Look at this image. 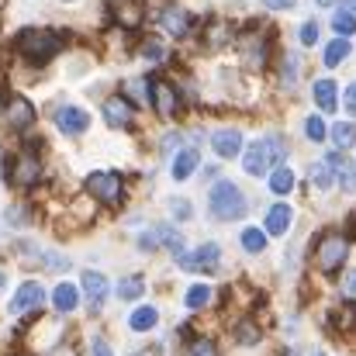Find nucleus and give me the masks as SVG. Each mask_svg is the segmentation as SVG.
<instances>
[{
    "mask_svg": "<svg viewBox=\"0 0 356 356\" xmlns=\"http://www.w3.org/2000/svg\"><path fill=\"white\" fill-rule=\"evenodd\" d=\"M208 204H211V215L218 222H236V218L245 215V197H242V191H238L236 184H229V180H222V184L211 187Z\"/></svg>",
    "mask_w": 356,
    "mask_h": 356,
    "instance_id": "3",
    "label": "nucleus"
},
{
    "mask_svg": "<svg viewBox=\"0 0 356 356\" xmlns=\"http://www.w3.org/2000/svg\"><path fill=\"white\" fill-rule=\"evenodd\" d=\"M346 294H353V298H356V270L346 277Z\"/></svg>",
    "mask_w": 356,
    "mask_h": 356,
    "instance_id": "44",
    "label": "nucleus"
},
{
    "mask_svg": "<svg viewBox=\"0 0 356 356\" xmlns=\"http://www.w3.org/2000/svg\"><path fill=\"white\" fill-rule=\"evenodd\" d=\"M270 191H273V194H291V191H294V173H291L287 166H277V170L270 173Z\"/></svg>",
    "mask_w": 356,
    "mask_h": 356,
    "instance_id": "26",
    "label": "nucleus"
},
{
    "mask_svg": "<svg viewBox=\"0 0 356 356\" xmlns=\"http://www.w3.org/2000/svg\"><path fill=\"white\" fill-rule=\"evenodd\" d=\"M3 118H7V124H10L14 131H24V128H31V121H35V108H31L24 97H10L7 108H3Z\"/></svg>",
    "mask_w": 356,
    "mask_h": 356,
    "instance_id": "13",
    "label": "nucleus"
},
{
    "mask_svg": "<svg viewBox=\"0 0 356 356\" xmlns=\"http://www.w3.org/2000/svg\"><path fill=\"white\" fill-rule=\"evenodd\" d=\"M142 56H145L149 63H163V59H166V45H163L159 38H149V42L142 45Z\"/></svg>",
    "mask_w": 356,
    "mask_h": 356,
    "instance_id": "34",
    "label": "nucleus"
},
{
    "mask_svg": "<svg viewBox=\"0 0 356 356\" xmlns=\"http://www.w3.org/2000/svg\"><path fill=\"white\" fill-rule=\"evenodd\" d=\"M208 301H211V287H204V284H194V287L187 291V298H184L187 312H201Z\"/></svg>",
    "mask_w": 356,
    "mask_h": 356,
    "instance_id": "27",
    "label": "nucleus"
},
{
    "mask_svg": "<svg viewBox=\"0 0 356 356\" xmlns=\"http://www.w3.org/2000/svg\"><path fill=\"white\" fill-rule=\"evenodd\" d=\"M211 145H215V152H218L222 159H236L238 152H242V131H232V128L215 131V135H211Z\"/></svg>",
    "mask_w": 356,
    "mask_h": 356,
    "instance_id": "16",
    "label": "nucleus"
},
{
    "mask_svg": "<svg viewBox=\"0 0 356 356\" xmlns=\"http://www.w3.org/2000/svg\"><path fill=\"white\" fill-rule=\"evenodd\" d=\"M170 208H173V215H177V218H191V215H194L191 201H180V197H173V201H170Z\"/></svg>",
    "mask_w": 356,
    "mask_h": 356,
    "instance_id": "38",
    "label": "nucleus"
},
{
    "mask_svg": "<svg viewBox=\"0 0 356 356\" xmlns=\"http://www.w3.org/2000/svg\"><path fill=\"white\" fill-rule=\"evenodd\" d=\"M14 45H17V52H21L28 63L42 66V63H49L56 52H63L66 38H63L59 31H52V28H24Z\"/></svg>",
    "mask_w": 356,
    "mask_h": 356,
    "instance_id": "1",
    "label": "nucleus"
},
{
    "mask_svg": "<svg viewBox=\"0 0 356 356\" xmlns=\"http://www.w3.org/2000/svg\"><path fill=\"white\" fill-rule=\"evenodd\" d=\"M156 322H159V312H156L152 305H142V308H135V312H131V318H128V325H131L135 332H149Z\"/></svg>",
    "mask_w": 356,
    "mask_h": 356,
    "instance_id": "22",
    "label": "nucleus"
},
{
    "mask_svg": "<svg viewBox=\"0 0 356 356\" xmlns=\"http://www.w3.org/2000/svg\"><path fill=\"white\" fill-rule=\"evenodd\" d=\"M346 252H350V238L339 236V232H329L318 242V270L322 273H336L346 263Z\"/></svg>",
    "mask_w": 356,
    "mask_h": 356,
    "instance_id": "5",
    "label": "nucleus"
},
{
    "mask_svg": "<svg viewBox=\"0 0 356 356\" xmlns=\"http://www.w3.org/2000/svg\"><path fill=\"white\" fill-rule=\"evenodd\" d=\"M238 242H242L245 252H263V249H266V232H263V229H245Z\"/></svg>",
    "mask_w": 356,
    "mask_h": 356,
    "instance_id": "30",
    "label": "nucleus"
},
{
    "mask_svg": "<svg viewBox=\"0 0 356 356\" xmlns=\"http://www.w3.org/2000/svg\"><path fill=\"white\" fill-rule=\"evenodd\" d=\"M90 356H115V353H111V346H108L104 339H94V346H90Z\"/></svg>",
    "mask_w": 356,
    "mask_h": 356,
    "instance_id": "40",
    "label": "nucleus"
},
{
    "mask_svg": "<svg viewBox=\"0 0 356 356\" xmlns=\"http://www.w3.org/2000/svg\"><path fill=\"white\" fill-rule=\"evenodd\" d=\"M346 111H350V115L356 118V83L350 87V90H346Z\"/></svg>",
    "mask_w": 356,
    "mask_h": 356,
    "instance_id": "41",
    "label": "nucleus"
},
{
    "mask_svg": "<svg viewBox=\"0 0 356 356\" xmlns=\"http://www.w3.org/2000/svg\"><path fill=\"white\" fill-rule=\"evenodd\" d=\"M336 173H343V191H356V173H353V166H350L346 159L336 166Z\"/></svg>",
    "mask_w": 356,
    "mask_h": 356,
    "instance_id": "36",
    "label": "nucleus"
},
{
    "mask_svg": "<svg viewBox=\"0 0 356 356\" xmlns=\"http://www.w3.org/2000/svg\"><path fill=\"white\" fill-rule=\"evenodd\" d=\"M184 356H218V346H215V339L197 336V339H191V343L184 346Z\"/></svg>",
    "mask_w": 356,
    "mask_h": 356,
    "instance_id": "28",
    "label": "nucleus"
},
{
    "mask_svg": "<svg viewBox=\"0 0 356 356\" xmlns=\"http://www.w3.org/2000/svg\"><path fill=\"white\" fill-rule=\"evenodd\" d=\"M159 24H163L166 35H173V38H187L191 28H194V17H191L184 7H166V10L159 14Z\"/></svg>",
    "mask_w": 356,
    "mask_h": 356,
    "instance_id": "10",
    "label": "nucleus"
},
{
    "mask_svg": "<svg viewBox=\"0 0 356 356\" xmlns=\"http://www.w3.org/2000/svg\"><path fill=\"white\" fill-rule=\"evenodd\" d=\"M218 259H222V245H218V242H204L201 249L184 252L177 263H180L184 270H191V273H211V270L218 266Z\"/></svg>",
    "mask_w": 356,
    "mask_h": 356,
    "instance_id": "7",
    "label": "nucleus"
},
{
    "mask_svg": "<svg viewBox=\"0 0 356 356\" xmlns=\"http://www.w3.org/2000/svg\"><path fill=\"white\" fill-rule=\"evenodd\" d=\"M108 10H111V21L118 28H124V31H135L142 24V17H145V3L142 0H111Z\"/></svg>",
    "mask_w": 356,
    "mask_h": 356,
    "instance_id": "8",
    "label": "nucleus"
},
{
    "mask_svg": "<svg viewBox=\"0 0 356 356\" xmlns=\"http://www.w3.org/2000/svg\"><path fill=\"white\" fill-rule=\"evenodd\" d=\"M350 52H353V45H350L346 38H336V42H329V45H325V56H322V63H325L329 70H336V66H339V63H343Z\"/></svg>",
    "mask_w": 356,
    "mask_h": 356,
    "instance_id": "23",
    "label": "nucleus"
},
{
    "mask_svg": "<svg viewBox=\"0 0 356 356\" xmlns=\"http://www.w3.org/2000/svg\"><path fill=\"white\" fill-rule=\"evenodd\" d=\"M197 163H201L197 149H180L177 159H173V180H187V177H194V173H197Z\"/></svg>",
    "mask_w": 356,
    "mask_h": 356,
    "instance_id": "17",
    "label": "nucleus"
},
{
    "mask_svg": "<svg viewBox=\"0 0 356 356\" xmlns=\"http://www.w3.org/2000/svg\"><path fill=\"white\" fill-rule=\"evenodd\" d=\"M332 28L343 35V38H350V35H356V14L353 10H339L336 17H332Z\"/></svg>",
    "mask_w": 356,
    "mask_h": 356,
    "instance_id": "31",
    "label": "nucleus"
},
{
    "mask_svg": "<svg viewBox=\"0 0 356 356\" xmlns=\"http://www.w3.org/2000/svg\"><path fill=\"white\" fill-rule=\"evenodd\" d=\"M315 104H318L325 115L336 111L339 101H336V83H332V80H318V83H315Z\"/></svg>",
    "mask_w": 356,
    "mask_h": 356,
    "instance_id": "21",
    "label": "nucleus"
},
{
    "mask_svg": "<svg viewBox=\"0 0 356 356\" xmlns=\"http://www.w3.org/2000/svg\"><path fill=\"white\" fill-rule=\"evenodd\" d=\"M83 187H87V194L97 197L101 204H118L121 191H124V184H121V177L115 170H97V173H90Z\"/></svg>",
    "mask_w": 356,
    "mask_h": 356,
    "instance_id": "4",
    "label": "nucleus"
},
{
    "mask_svg": "<svg viewBox=\"0 0 356 356\" xmlns=\"http://www.w3.org/2000/svg\"><path fill=\"white\" fill-rule=\"evenodd\" d=\"M131 115H135V104L128 97H108L104 101V121L111 128H128L131 124Z\"/></svg>",
    "mask_w": 356,
    "mask_h": 356,
    "instance_id": "14",
    "label": "nucleus"
},
{
    "mask_svg": "<svg viewBox=\"0 0 356 356\" xmlns=\"http://www.w3.org/2000/svg\"><path fill=\"white\" fill-rule=\"evenodd\" d=\"M149 101L163 118H173L180 111V97H177L173 83H166V80H149Z\"/></svg>",
    "mask_w": 356,
    "mask_h": 356,
    "instance_id": "9",
    "label": "nucleus"
},
{
    "mask_svg": "<svg viewBox=\"0 0 356 356\" xmlns=\"http://www.w3.org/2000/svg\"><path fill=\"white\" fill-rule=\"evenodd\" d=\"M280 356H298V353H291V350H284V353H280Z\"/></svg>",
    "mask_w": 356,
    "mask_h": 356,
    "instance_id": "47",
    "label": "nucleus"
},
{
    "mask_svg": "<svg viewBox=\"0 0 356 356\" xmlns=\"http://www.w3.org/2000/svg\"><path fill=\"white\" fill-rule=\"evenodd\" d=\"M308 177H312V184H315L318 191H329V187L336 184V170H332L329 163H315V166L308 170Z\"/></svg>",
    "mask_w": 356,
    "mask_h": 356,
    "instance_id": "25",
    "label": "nucleus"
},
{
    "mask_svg": "<svg viewBox=\"0 0 356 356\" xmlns=\"http://www.w3.org/2000/svg\"><path fill=\"white\" fill-rule=\"evenodd\" d=\"M38 177H42V163L35 152H21L17 159H7V180L14 187H31L38 184Z\"/></svg>",
    "mask_w": 356,
    "mask_h": 356,
    "instance_id": "6",
    "label": "nucleus"
},
{
    "mask_svg": "<svg viewBox=\"0 0 356 356\" xmlns=\"http://www.w3.org/2000/svg\"><path fill=\"white\" fill-rule=\"evenodd\" d=\"M318 42V24L315 21H305L301 24V45H315Z\"/></svg>",
    "mask_w": 356,
    "mask_h": 356,
    "instance_id": "37",
    "label": "nucleus"
},
{
    "mask_svg": "<svg viewBox=\"0 0 356 356\" xmlns=\"http://www.w3.org/2000/svg\"><path fill=\"white\" fill-rule=\"evenodd\" d=\"M280 159H284V142L280 138H259L242 152V166H245L249 177H263V173L277 170Z\"/></svg>",
    "mask_w": 356,
    "mask_h": 356,
    "instance_id": "2",
    "label": "nucleus"
},
{
    "mask_svg": "<svg viewBox=\"0 0 356 356\" xmlns=\"http://www.w3.org/2000/svg\"><path fill=\"white\" fill-rule=\"evenodd\" d=\"M305 131H308L312 142H325V121L318 118V115H312V118L305 121Z\"/></svg>",
    "mask_w": 356,
    "mask_h": 356,
    "instance_id": "35",
    "label": "nucleus"
},
{
    "mask_svg": "<svg viewBox=\"0 0 356 356\" xmlns=\"http://www.w3.org/2000/svg\"><path fill=\"white\" fill-rule=\"evenodd\" d=\"M236 339L242 343V346H256V343H259V329H256L252 322H238Z\"/></svg>",
    "mask_w": 356,
    "mask_h": 356,
    "instance_id": "33",
    "label": "nucleus"
},
{
    "mask_svg": "<svg viewBox=\"0 0 356 356\" xmlns=\"http://www.w3.org/2000/svg\"><path fill=\"white\" fill-rule=\"evenodd\" d=\"M346 3H350V7H346V10H353V14H356V0H346Z\"/></svg>",
    "mask_w": 356,
    "mask_h": 356,
    "instance_id": "45",
    "label": "nucleus"
},
{
    "mask_svg": "<svg viewBox=\"0 0 356 356\" xmlns=\"http://www.w3.org/2000/svg\"><path fill=\"white\" fill-rule=\"evenodd\" d=\"M42 301H45L42 284H38V280H28V284L17 287V294H14V301H10V312H14V315H24V312H35Z\"/></svg>",
    "mask_w": 356,
    "mask_h": 356,
    "instance_id": "11",
    "label": "nucleus"
},
{
    "mask_svg": "<svg viewBox=\"0 0 356 356\" xmlns=\"http://www.w3.org/2000/svg\"><path fill=\"white\" fill-rule=\"evenodd\" d=\"M332 142H336V149H353L356 142V124L353 121H339V124H332Z\"/></svg>",
    "mask_w": 356,
    "mask_h": 356,
    "instance_id": "24",
    "label": "nucleus"
},
{
    "mask_svg": "<svg viewBox=\"0 0 356 356\" xmlns=\"http://www.w3.org/2000/svg\"><path fill=\"white\" fill-rule=\"evenodd\" d=\"M298 0H266V7H273V10H291Z\"/></svg>",
    "mask_w": 356,
    "mask_h": 356,
    "instance_id": "42",
    "label": "nucleus"
},
{
    "mask_svg": "<svg viewBox=\"0 0 356 356\" xmlns=\"http://www.w3.org/2000/svg\"><path fill=\"white\" fill-rule=\"evenodd\" d=\"M152 238H156V245H166L177 259L184 256V238L177 229H170V225H159V229H152Z\"/></svg>",
    "mask_w": 356,
    "mask_h": 356,
    "instance_id": "19",
    "label": "nucleus"
},
{
    "mask_svg": "<svg viewBox=\"0 0 356 356\" xmlns=\"http://www.w3.org/2000/svg\"><path fill=\"white\" fill-rule=\"evenodd\" d=\"M52 305H56V312H73V308L80 305V291H76L73 284H59V287L52 291Z\"/></svg>",
    "mask_w": 356,
    "mask_h": 356,
    "instance_id": "20",
    "label": "nucleus"
},
{
    "mask_svg": "<svg viewBox=\"0 0 356 356\" xmlns=\"http://www.w3.org/2000/svg\"><path fill=\"white\" fill-rule=\"evenodd\" d=\"M315 356H325V353H315Z\"/></svg>",
    "mask_w": 356,
    "mask_h": 356,
    "instance_id": "49",
    "label": "nucleus"
},
{
    "mask_svg": "<svg viewBox=\"0 0 356 356\" xmlns=\"http://www.w3.org/2000/svg\"><path fill=\"white\" fill-rule=\"evenodd\" d=\"M0 287H3V273H0Z\"/></svg>",
    "mask_w": 356,
    "mask_h": 356,
    "instance_id": "48",
    "label": "nucleus"
},
{
    "mask_svg": "<svg viewBox=\"0 0 356 356\" xmlns=\"http://www.w3.org/2000/svg\"><path fill=\"white\" fill-rule=\"evenodd\" d=\"M291 229V208L287 204H273L266 211V236H284Z\"/></svg>",
    "mask_w": 356,
    "mask_h": 356,
    "instance_id": "18",
    "label": "nucleus"
},
{
    "mask_svg": "<svg viewBox=\"0 0 356 356\" xmlns=\"http://www.w3.org/2000/svg\"><path fill=\"white\" fill-rule=\"evenodd\" d=\"M145 87H149L145 80H135V83H128V94H131L138 104H145Z\"/></svg>",
    "mask_w": 356,
    "mask_h": 356,
    "instance_id": "39",
    "label": "nucleus"
},
{
    "mask_svg": "<svg viewBox=\"0 0 356 356\" xmlns=\"http://www.w3.org/2000/svg\"><path fill=\"white\" fill-rule=\"evenodd\" d=\"M142 291H145V280H142V277H124L118 284L121 301H135V298H142Z\"/></svg>",
    "mask_w": 356,
    "mask_h": 356,
    "instance_id": "29",
    "label": "nucleus"
},
{
    "mask_svg": "<svg viewBox=\"0 0 356 356\" xmlns=\"http://www.w3.org/2000/svg\"><path fill=\"white\" fill-rule=\"evenodd\" d=\"M56 124H59V131L63 135H83L87 128H90V115L83 111V108H59L56 111Z\"/></svg>",
    "mask_w": 356,
    "mask_h": 356,
    "instance_id": "12",
    "label": "nucleus"
},
{
    "mask_svg": "<svg viewBox=\"0 0 356 356\" xmlns=\"http://www.w3.org/2000/svg\"><path fill=\"white\" fill-rule=\"evenodd\" d=\"M339 329H356V305L353 301H346L339 312H336V318H332Z\"/></svg>",
    "mask_w": 356,
    "mask_h": 356,
    "instance_id": "32",
    "label": "nucleus"
},
{
    "mask_svg": "<svg viewBox=\"0 0 356 356\" xmlns=\"http://www.w3.org/2000/svg\"><path fill=\"white\" fill-rule=\"evenodd\" d=\"M7 222H10V225H21V222H24V208H10Z\"/></svg>",
    "mask_w": 356,
    "mask_h": 356,
    "instance_id": "43",
    "label": "nucleus"
},
{
    "mask_svg": "<svg viewBox=\"0 0 356 356\" xmlns=\"http://www.w3.org/2000/svg\"><path fill=\"white\" fill-rule=\"evenodd\" d=\"M80 284H83V298H87L94 308H97V305L108 298V291H111V287H108V277H104V273H97V270H83Z\"/></svg>",
    "mask_w": 356,
    "mask_h": 356,
    "instance_id": "15",
    "label": "nucleus"
},
{
    "mask_svg": "<svg viewBox=\"0 0 356 356\" xmlns=\"http://www.w3.org/2000/svg\"><path fill=\"white\" fill-rule=\"evenodd\" d=\"M329 3H336V0H318V7H329Z\"/></svg>",
    "mask_w": 356,
    "mask_h": 356,
    "instance_id": "46",
    "label": "nucleus"
}]
</instances>
